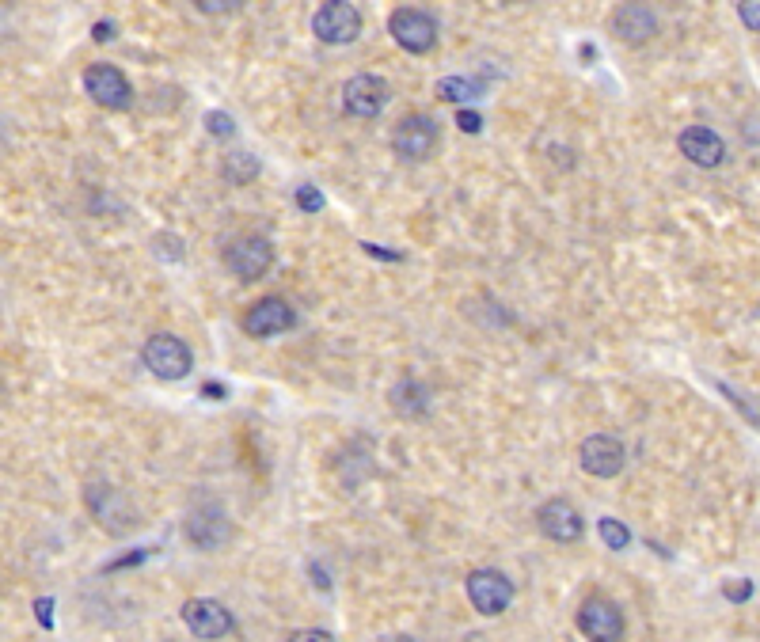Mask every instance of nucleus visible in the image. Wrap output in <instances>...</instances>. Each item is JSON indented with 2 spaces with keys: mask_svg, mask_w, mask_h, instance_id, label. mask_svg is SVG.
I'll return each mask as SVG.
<instances>
[{
  "mask_svg": "<svg viewBox=\"0 0 760 642\" xmlns=\"http://www.w3.org/2000/svg\"><path fill=\"white\" fill-rule=\"evenodd\" d=\"M95 38H99V42L114 38V23H95Z\"/></svg>",
  "mask_w": 760,
  "mask_h": 642,
  "instance_id": "nucleus-31",
  "label": "nucleus"
},
{
  "mask_svg": "<svg viewBox=\"0 0 760 642\" xmlns=\"http://www.w3.org/2000/svg\"><path fill=\"white\" fill-rule=\"evenodd\" d=\"M738 16H741V23H745L749 31H760V0H749V4H741Z\"/></svg>",
  "mask_w": 760,
  "mask_h": 642,
  "instance_id": "nucleus-25",
  "label": "nucleus"
},
{
  "mask_svg": "<svg viewBox=\"0 0 760 642\" xmlns=\"http://www.w3.org/2000/svg\"><path fill=\"white\" fill-rule=\"evenodd\" d=\"M597 532H601L605 548L612 551H624L627 544H631V532H627L624 521H616V517H601V521H597Z\"/></svg>",
  "mask_w": 760,
  "mask_h": 642,
  "instance_id": "nucleus-20",
  "label": "nucleus"
},
{
  "mask_svg": "<svg viewBox=\"0 0 760 642\" xmlns=\"http://www.w3.org/2000/svg\"><path fill=\"white\" fill-rule=\"evenodd\" d=\"M156 251H160V255H168L171 263H179V259H183V244H179V236H156Z\"/></svg>",
  "mask_w": 760,
  "mask_h": 642,
  "instance_id": "nucleus-24",
  "label": "nucleus"
},
{
  "mask_svg": "<svg viewBox=\"0 0 760 642\" xmlns=\"http://www.w3.org/2000/svg\"><path fill=\"white\" fill-rule=\"evenodd\" d=\"M749 593H753V586H749V582H745V586H730V589H726V597H730V601H749Z\"/></svg>",
  "mask_w": 760,
  "mask_h": 642,
  "instance_id": "nucleus-29",
  "label": "nucleus"
},
{
  "mask_svg": "<svg viewBox=\"0 0 760 642\" xmlns=\"http://www.w3.org/2000/svg\"><path fill=\"white\" fill-rule=\"evenodd\" d=\"M468 601L479 616H502L513 605V582L502 570H472L468 574Z\"/></svg>",
  "mask_w": 760,
  "mask_h": 642,
  "instance_id": "nucleus-1",
  "label": "nucleus"
},
{
  "mask_svg": "<svg viewBox=\"0 0 760 642\" xmlns=\"http://www.w3.org/2000/svg\"><path fill=\"white\" fill-rule=\"evenodd\" d=\"M536 525H540V532H544L548 540H555V544H574V540H582V532H586L582 513L574 510L567 498L544 502V506L536 510Z\"/></svg>",
  "mask_w": 760,
  "mask_h": 642,
  "instance_id": "nucleus-12",
  "label": "nucleus"
},
{
  "mask_svg": "<svg viewBox=\"0 0 760 642\" xmlns=\"http://www.w3.org/2000/svg\"><path fill=\"white\" fill-rule=\"evenodd\" d=\"M297 206H301L304 213H320V206H323L320 190L316 187H297Z\"/></svg>",
  "mask_w": 760,
  "mask_h": 642,
  "instance_id": "nucleus-23",
  "label": "nucleus"
},
{
  "mask_svg": "<svg viewBox=\"0 0 760 642\" xmlns=\"http://www.w3.org/2000/svg\"><path fill=\"white\" fill-rule=\"evenodd\" d=\"M388 31L407 54H426L437 42V19L422 8H396L388 19Z\"/></svg>",
  "mask_w": 760,
  "mask_h": 642,
  "instance_id": "nucleus-3",
  "label": "nucleus"
},
{
  "mask_svg": "<svg viewBox=\"0 0 760 642\" xmlns=\"http://www.w3.org/2000/svg\"><path fill=\"white\" fill-rule=\"evenodd\" d=\"M293 327V308L282 301V297H263L247 308L244 316V331L251 339H270V335H282Z\"/></svg>",
  "mask_w": 760,
  "mask_h": 642,
  "instance_id": "nucleus-14",
  "label": "nucleus"
},
{
  "mask_svg": "<svg viewBox=\"0 0 760 642\" xmlns=\"http://www.w3.org/2000/svg\"><path fill=\"white\" fill-rule=\"evenodd\" d=\"M437 145V122L430 114H407L399 118L396 133H392V149L403 160H426Z\"/></svg>",
  "mask_w": 760,
  "mask_h": 642,
  "instance_id": "nucleus-6",
  "label": "nucleus"
},
{
  "mask_svg": "<svg viewBox=\"0 0 760 642\" xmlns=\"http://www.w3.org/2000/svg\"><path fill=\"white\" fill-rule=\"evenodd\" d=\"M198 8H202V12H232L236 4H232V0H202Z\"/></svg>",
  "mask_w": 760,
  "mask_h": 642,
  "instance_id": "nucleus-28",
  "label": "nucleus"
},
{
  "mask_svg": "<svg viewBox=\"0 0 760 642\" xmlns=\"http://www.w3.org/2000/svg\"><path fill=\"white\" fill-rule=\"evenodd\" d=\"M578 460H582V468H586L593 479H612V475L624 472L627 453H624V445H620L612 434H593L582 441Z\"/></svg>",
  "mask_w": 760,
  "mask_h": 642,
  "instance_id": "nucleus-11",
  "label": "nucleus"
},
{
  "mask_svg": "<svg viewBox=\"0 0 760 642\" xmlns=\"http://www.w3.org/2000/svg\"><path fill=\"white\" fill-rule=\"evenodd\" d=\"M456 122H460V130L464 133H479V126H483V118L475 111H460L456 114Z\"/></svg>",
  "mask_w": 760,
  "mask_h": 642,
  "instance_id": "nucleus-27",
  "label": "nucleus"
},
{
  "mask_svg": "<svg viewBox=\"0 0 760 642\" xmlns=\"http://www.w3.org/2000/svg\"><path fill=\"white\" fill-rule=\"evenodd\" d=\"M183 624H187L190 635L213 642L225 639L228 631H232V612L221 601H213V597H190L187 605H183Z\"/></svg>",
  "mask_w": 760,
  "mask_h": 642,
  "instance_id": "nucleus-7",
  "label": "nucleus"
},
{
  "mask_svg": "<svg viewBox=\"0 0 760 642\" xmlns=\"http://www.w3.org/2000/svg\"><path fill=\"white\" fill-rule=\"evenodd\" d=\"M342 107L358 118H377L388 107V80H380L373 73L350 76L342 88Z\"/></svg>",
  "mask_w": 760,
  "mask_h": 642,
  "instance_id": "nucleus-10",
  "label": "nucleus"
},
{
  "mask_svg": "<svg viewBox=\"0 0 760 642\" xmlns=\"http://www.w3.org/2000/svg\"><path fill=\"white\" fill-rule=\"evenodd\" d=\"M578 631L589 642H624V616L608 597H589L578 608Z\"/></svg>",
  "mask_w": 760,
  "mask_h": 642,
  "instance_id": "nucleus-5",
  "label": "nucleus"
},
{
  "mask_svg": "<svg viewBox=\"0 0 760 642\" xmlns=\"http://www.w3.org/2000/svg\"><path fill=\"white\" fill-rule=\"evenodd\" d=\"M38 620H42V624H46V627H50V624H54V616H50V608H54V601H38Z\"/></svg>",
  "mask_w": 760,
  "mask_h": 642,
  "instance_id": "nucleus-30",
  "label": "nucleus"
},
{
  "mask_svg": "<svg viewBox=\"0 0 760 642\" xmlns=\"http://www.w3.org/2000/svg\"><path fill=\"white\" fill-rule=\"evenodd\" d=\"M289 642H335V639L327 631H320V627H304V631H293Z\"/></svg>",
  "mask_w": 760,
  "mask_h": 642,
  "instance_id": "nucleus-26",
  "label": "nucleus"
},
{
  "mask_svg": "<svg viewBox=\"0 0 760 642\" xmlns=\"http://www.w3.org/2000/svg\"><path fill=\"white\" fill-rule=\"evenodd\" d=\"M84 92L92 95L99 107H111V111L130 107V99H133L130 80H126L122 69H114V65H88V73H84Z\"/></svg>",
  "mask_w": 760,
  "mask_h": 642,
  "instance_id": "nucleus-8",
  "label": "nucleus"
},
{
  "mask_svg": "<svg viewBox=\"0 0 760 642\" xmlns=\"http://www.w3.org/2000/svg\"><path fill=\"white\" fill-rule=\"evenodd\" d=\"M225 263L240 282H255V278H263L266 270H270V263H274V247L266 244L263 236H240V240L225 251Z\"/></svg>",
  "mask_w": 760,
  "mask_h": 642,
  "instance_id": "nucleus-9",
  "label": "nucleus"
},
{
  "mask_svg": "<svg viewBox=\"0 0 760 642\" xmlns=\"http://www.w3.org/2000/svg\"><path fill=\"white\" fill-rule=\"evenodd\" d=\"M228 536H232V525L217 506H198L187 517V540L198 551H221L228 544Z\"/></svg>",
  "mask_w": 760,
  "mask_h": 642,
  "instance_id": "nucleus-13",
  "label": "nucleus"
},
{
  "mask_svg": "<svg viewBox=\"0 0 760 642\" xmlns=\"http://www.w3.org/2000/svg\"><path fill=\"white\" fill-rule=\"evenodd\" d=\"M88 510L95 513V521L111 532L133 529V510L126 502V494L114 491V487H92L88 491Z\"/></svg>",
  "mask_w": 760,
  "mask_h": 642,
  "instance_id": "nucleus-15",
  "label": "nucleus"
},
{
  "mask_svg": "<svg viewBox=\"0 0 760 642\" xmlns=\"http://www.w3.org/2000/svg\"><path fill=\"white\" fill-rule=\"evenodd\" d=\"M677 145H681V152L696 168H719L722 160H726V141L715 130H707V126H688L677 137Z\"/></svg>",
  "mask_w": 760,
  "mask_h": 642,
  "instance_id": "nucleus-16",
  "label": "nucleus"
},
{
  "mask_svg": "<svg viewBox=\"0 0 760 642\" xmlns=\"http://www.w3.org/2000/svg\"><path fill=\"white\" fill-rule=\"evenodd\" d=\"M312 31H316L320 42H331V46L354 42L361 35V12L346 0H331L312 16Z\"/></svg>",
  "mask_w": 760,
  "mask_h": 642,
  "instance_id": "nucleus-4",
  "label": "nucleus"
},
{
  "mask_svg": "<svg viewBox=\"0 0 760 642\" xmlns=\"http://www.w3.org/2000/svg\"><path fill=\"white\" fill-rule=\"evenodd\" d=\"M141 358H145V365L152 369V377H160V380H183L190 373L187 342L168 335V331L152 335V339L145 342V350H141Z\"/></svg>",
  "mask_w": 760,
  "mask_h": 642,
  "instance_id": "nucleus-2",
  "label": "nucleus"
},
{
  "mask_svg": "<svg viewBox=\"0 0 760 642\" xmlns=\"http://www.w3.org/2000/svg\"><path fill=\"white\" fill-rule=\"evenodd\" d=\"M255 171H259V164H255L247 152H236V156H228V164H225L228 179H236V183H247Z\"/></svg>",
  "mask_w": 760,
  "mask_h": 642,
  "instance_id": "nucleus-21",
  "label": "nucleus"
},
{
  "mask_svg": "<svg viewBox=\"0 0 760 642\" xmlns=\"http://www.w3.org/2000/svg\"><path fill=\"white\" fill-rule=\"evenodd\" d=\"M612 31L624 42H646V38L658 31V19L646 4H624L612 12Z\"/></svg>",
  "mask_w": 760,
  "mask_h": 642,
  "instance_id": "nucleus-17",
  "label": "nucleus"
},
{
  "mask_svg": "<svg viewBox=\"0 0 760 642\" xmlns=\"http://www.w3.org/2000/svg\"><path fill=\"white\" fill-rule=\"evenodd\" d=\"M437 95L449 99V103H464V99L479 95V84L464 80V76H445V80H437Z\"/></svg>",
  "mask_w": 760,
  "mask_h": 642,
  "instance_id": "nucleus-19",
  "label": "nucleus"
},
{
  "mask_svg": "<svg viewBox=\"0 0 760 642\" xmlns=\"http://www.w3.org/2000/svg\"><path fill=\"white\" fill-rule=\"evenodd\" d=\"M392 407H396L403 418H418L430 411V392H426V384H418V380L403 377L392 388Z\"/></svg>",
  "mask_w": 760,
  "mask_h": 642,
  "instance_id": "nucleus-18",
  "label": "nucleus"
},
{
  "mask_svg": "<svg viewBox=\"0 0 760 642\" xmlns=\"http://www.w3.org/2000/svg\"><path fill=\"white\" fill-rule=\"evenodd\" d=\"M206 130L213 133V137H232V130H236V122L228 118L225 111H209L206 114Z\"/></svg>",
  "mask_w": 760,
  "mask_h": 642,
  "instance_id": "nucleus-22",
  "label": "nucleus"
}]
</instances>
